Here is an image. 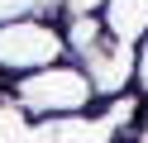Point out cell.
<instances>
[{
	"instance_id": "6da1fadb",
	"label": "cell",
	"mask_w": 148,
	"mask_h": 143,
	"mask_svg": "<svg viewBox=\"0 0 148 143\" xmlns=\"http://www.w3.org/2000/svg\"><path fill=\"white\" fill-rule=\"evenodd\" d=\"M10 100L24 114H34V119H72V114H86L100 95H96V86H91L81 62H53L43 72L19 76Z\"/></svg>"
},
{
	"instance_id": "7a4b0ae2",
	"label": "cell",
	"mask_w": 148,
	"mask_h": 143,
	"mask_svg": "<svg viewBox=\"0 0 148 143\" xmlns=\"http://www.w3.org/2000/svg\"><path fill=\"white\" fill-rule=\"evenodd\" d=\"M67 57V34L48 19H10V24H0V67L5 72H43V67L62 62Z\"/></svg>"
},
{
	"instance_id": "3957f363",
	"label": "cell",
	"mask_w": 148,
	"mask_h": 143,
	"mask_svg": "<svg viewBox=\"0 0 148 143\" xmlns=\"http://www.w3.org/2000/svg\"><path fill=\"white\" fill-rule=\"evenodd\" d=\"M100 24L124 48L143 43L148 38V0H100Z\"/></svg>"
}]
</instances>
